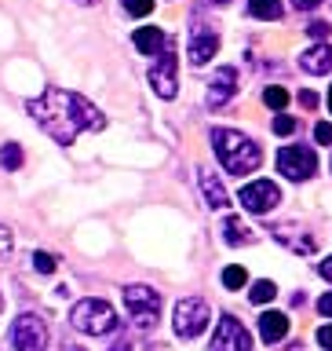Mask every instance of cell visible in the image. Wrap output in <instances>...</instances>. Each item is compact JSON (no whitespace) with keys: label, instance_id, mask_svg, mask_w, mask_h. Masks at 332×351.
Masks as SVG:
<instances>
[{"label":"cell","instance_id":"cell-35","mask_svg":"<svg viewBox=\"0 0 332 351\" xmlns=\"http://www.w3.org/2000/svg\"><path fill=\"white\" fill-rule=\"evenodd\" d=\"M110 351H131V344H128V340H117V344L110 348Z\"/></svg>","mask_w":332,"mask_h":351},{"label":"cell","instance_id":"cell-4","mask_svg":"<svg viewBox=\"0 0 332 351\" xmlns=\"http://www.w3.org/2000/svg\"><path fill=\"white\" fill-rule=\"evenodd\" d=\"M208 322H212V311H208V304L201 300V296H186V300L175 304V333H179L183 340L190 337H201Z\"/></svg>","mask_w":332,"mask_h":351},{"label":"cell","instance_id":"cell-37","mask_svg":"<svg viewBox=\"0 0 332 351\" xmlns=\"http://www.w3.org/2000/svg\"><path fill=\"white\" fill-rule=\"evenodd\" d=\"M77 4H95V0H77Z\"/></svg>","mask_w":332,"mask_h":351},{"label":"cell","instance_id":"cell-3","mask_svg":"<svg viewBox=\"0 0 332 351\" xmlns=\"http://www.w3.org/2000/svg\"><path fill=\"white\" fill-rule=\"evenodd\" d=\"M70 326L77 333H88V337H106L117 329V311L106 300H81L70 311Z\"/></svg>","mask_w":332,"mask_h":351},{"label":"cell","instance_id":"cell-30","mask_svg":"<svg viewBox=\"0 0 332 351\" xmlns=\"http://www.w3.org/2000/svg\"><path fill=\"white\" fill-rule=\"evenodd\" d=\"M318 344H322L325 351H332V326H322V329H318Z\"/></svg>","mask_w":332,"mask_h":351},{"label":"cell","instance_id":"cell-34","mask_svg":"<svg viewBox=\"0 0 332 351\" xmlns=\"http://www.w3.org/2000/svg\"><path fill=\"white\" fill-rule=\"evenodd\" d=\"M318 271H322V278H329V282H332V256L318 263Z\"/></svg>","mask_w":332,"mask_h":351},{"label":"cell","instance_id":"cell-16","mask_svg":"<svg viewBox=\"0 0 332 351\" xmlns=\"http://www.w3.org/2000/svg\"><path fill=\"white\" fill-rule=\"evenodd\" d=\"M285 333H289V315L267 311V315L259 318V337L267 340V344H278V340H285Z\"/></svg>","mask_w":332,"mask_h":351},{"label":"cell","instance_id":"cell-2","mask_svg":"<svg viewBox=\"0 0 332 351\" xmlns=\"http://www.w3.org/2000/svg\"><path fill=\"white\" fill-rule=\"evenodd\" d=\"M212 147H216V158L223 161V169L230 176H248L263 161V150L256 147V139L241 136L234 128H212Z\"/></svg>","mask_w":332,"mask_h":351},{"label":"cell","instance_id":"cell-29","mask_svg":"<svg viewBox=\"0 0 332 351\" xmlns=\"http://www.w3.org/2000/svg\"><path fill=\"white\" fill-rule=\"evenodd\" d=\"M8 252H11V230H8L4 223H0V260H4Z\"/></svg>","mask_w":332,"mask_h":351},{"label":"cell","instance_id":"cell-26","mask_svg":"<svg viewBox=\"0 0 332 351\" xmlns=\"http://www.w3.org/2000/svg\"><path fill=\"white\" fill-rule=\"evenodd\" d=\"M314 139L322 143V147H332V125H329V121H318V125H314Z\"/></svg>","mask_w":332,"mask_h":351},{"label":"cell","instance_id":"cell-25","mask_svg":"<svg viewBox=\"0 0 332 351\" xmlns=\"http://www.w3.org/2000/svg\"><path fill=\"white\" fill-rule=\"evenodd\" d=\"M33 267H37L40 274H51L55 271V256L51 252H33Z\"/></svg>","mask_w":332,"mask_h":351},{"label":"cell","instance_id":"cell-9","mask_svg":"<svg viewBox=\"0 0 332 351\" xmlns=\"http://www.w3.org/2000/svg\"><path fill=\"white\" fill-rule=\"evenodd\" d=\"M175 66H179V59H175V44H168L150 66V84L161 99H175V88H179L175 84Z\"/></svg>","mask_w":332,"mask_h":351},{"label":"cell","instance_id":"cell-14","mask_svg":"<svg viewBox=\"0 0 332 351\" xmlns=\"http://www.w3.org/2000/svg\"><path fill=\"white\" fill-rule=\"evenodd\" d=\"M131 40H136V48H139L142 55H150V59H157V55L172 44V40H168V33H164V29H153V26L136 29V37H131Z\"/></svg>","mask_w":332,"mask_h":351},{"label":"cell","instance_id":"cell-23","mask_svg":"<svg viewBox=\"0 0 332 351\" xmlns=\"http://www.w3.org/2000/svg\"><path fill=\"white\" fill-rule=\"evenodd\" d=\"M263 103L270 110H285L289 106V92H285V88H267V92H263Z\"/></svg>","mask_w":332,"mask_h":351},{"label":"cell","instance_id":"cell-8","mask_svg":"<svg viewBox=\"0 0 332 351\" xmlns=\"http://www.w3.org/2000/svg\"><path fill=\"white\" fill-rule=\"evenodd\" d=\"M208 351H252V333L238 322L234 315H223L212 333V344Z\"/></svg>","mask_w":332,"mask_h":351},{"label":"cell","instance_id":"cell-39","mask_svg":"<svg viewBox=\"0 0 332 351\" xmlns=\"http://www.w3.org/2000/svg\"><path fill=\"white\" fill-rule=\"evenodd\" d=\"M212 4H230V0H212Z\"/></svg>","mask_w":332,"mask_h":351},{"label":"cell","instance_id":"cell-6","mask_svg":"<svg viewBox=\"0 0 332 351\" xmlns=\"http://www.w3.org/2000/svg\"><path fill=\"white\" fill-rule=\"evenodd\" d=\"M125 307H128L131 322L146 329L153 318H157V311H161V293L150 289V285H128L125 289Z\"/></svg>","mask_w":332,"mask_h":351},{"label":"cell","instance_id":"cell-5","mask_svg":"<svg viewBox=\"0 0 332 351\" xmlns=\"http://www.w3.org/2000/svg\"><path fill=\"white\" fill-rule=\"evenodd\" d=\"M11 344H15V351H44L48 348V322L33 311L18 315L11 322Z\"/></svg>","mask_w":332,"mask_h":351},{"label":"cell","instance_id":"cell-38","mask_svg":"<svg viewBox=\"0 0 332 351\" xmlns=\"http://www.w3.org/2000/svg\"><path fill=\"white\" fill-rule=\"evenodd\" d=\"M329 110H332V88H329Z\"/></svg>","mask_w":332,"mask_h":351},{"label":"cell","instance_id":"cell-10","mask_svg":"<svg viewBox=\"0 0 332 351\" xmlns=\"http://www.w3.org/2000/svg\"><path fill=\"white\" fill-rule=\"evenodd\" d=\"M278 202H281V191H278L270 180H256V183H245V186H241V205H245L248 213H256V216L270 213Z\"/></svg>","mask_w":332,"mask_h":351},{"label":"cell","instance_id":"cell-17","mask_svg":"<svg viewBox=\"0 0 332 351\" xmlns=\"http://www.w3.org/2000/svg\"><path fill=\"white\" fill-rule=\"evenodd\" d=\"M201 194L212 208L227 205V191H223V183H219V176H212V172H201Z\"/></svg>","mask_w":332,"mask_h":351},{"label":"cell","instance_id":"cell-40","mask_svg":"<svg viewBox=\"0 0 332 351\" xmlns=\"http://www.w3.org/2000/svg\"><path fill=\"white\" fill-rule=\"evenodd\" d=\"M0 307H4V296H0Z\"/></svg>","mask_w":332,"mask_h":351},{"label":"cell","instance_id":"cell-20","mask_svg":"<svg viewBox=\"0 0 332 351\" xmlns=\"http://www.w3.org/2000/svg\"><path fill=\"white\" fill-rule=\"evenodd\" d=\"M22 161H26V154H22L18 143H4V150H0V165L15 172V169H22Z\"/></svg>","mask_w":332,"mask_h":351},{"label":"cell","instance_id":"cell-13","mask_svg":"<svg viewBox=\"0 0 332 351\" xmlns=\"http://www.w3.org/2000/svg\"><path fill=\"white\" fill-rule=\"evenodd\" d=\"M270 234L281 241V245H289L292 252H303V256H311V252L318 249V241L311 234H303V230H296L289 223H278V227H270Z\"/></svg>","mask_w":332,"mask_h":351},{"label":"cell","instance_id":"cell-27","mask_svg":"<svg viewBox=\"0 0 332 351\" xmlns=\"http://www.w3.org/2000/svg\"><path fill=\"white\" fill-rule=\"evenodd\" d=\"M274 132H278V136H292V132H296V117L281 114L278 121H274Z\"/></svg>","mask_w":332,"mask_h":351},{"label":"cell","instance_id":"cell-19","mask_svg":"<svg viewBox=\"0 0 332 351\" xmlns=\"http://www.w3.org/2000/svg\"><path fill=\"white\" fill-rule=\"evenodd\" d=\"M223 238H227V245H248V241H256V234H252L238 216H230L223 223Z\"/></svg>","mask_w":332,"mask_h":351},{"label":"cell","instance_id":"cell-12","mask_svg":"<svg viewBox=\"0 0 332 351\" xmlns=\"http://www.w3.org/2000/svg\"><path fill=\"white\" fill-rule=\"evenodd\" d=\"M234 92H238V70L234 66H223V70H216L212 84H208V106L212 110L227 106L230 99H234Z\"/></svg>","mask_w":332,"mask_h":351},{"label":"cell","instance_id":"cell-28","mask_svg":"<svg viewBox=\"0 0 332 351\" xmlns=\"http://www.w3.org/2000/svg\"><path fill=\"white\" fill-rule=\"evenodd\" d=\"M307 33H311L314 40H325L329 33H332V26H329V22H311V26H307Z\"/></svg>","mask_w":332,"mask_h":351},{"label":"cell","instance_id":"cell-33","mask_svg":"<svg viewBox=\"0 0 332 351\" xmlns=\"http://www.w3.org/2000/svg\"><path fill=\"white\" fill-rule=\"evenodd\" d=\"M300 103H303L307 110H314V106H318V95H314V92H300Z\"/></svg>","mask_w":332,"mask_h":351},{"label":"cell","instance_id":"cell-11","mask_svg":"<svg viewBox=\"0 0 332 351\" xmlns=\"http://www.w3.org/2000/svg\"><path fill=\"white\" fill-rule=\"evenodd\" d=\"M216 51H219V33L208 29V26H194L190 44H186V55H190V62H194V66H205Z\"/></svg>","mask_w":332,"mask_h":351},{"label":"cell","instance_id":"cell-15","mask_svg":"<svg viewBox=\"0 0 332 351\" xmlns=\"http://www.w3.org/2000/svg\"><path fill=\"white\" fill-rule=\"evenodd\" d=\"M300 66L307 73H329L332 70V44H314V48H307L303 55H300Z\"/></svg>","mask_w":332,"mask_h":351},{"label":"cell","instance_id":"cell-31","mask_svg":"<svg viewBox=\"0 0 332 351\" xmlns=\"http://www.w3.org/2000/svg\"><path fill=\"white\" fill-rule=\"evenodd\" d=\"M318 311H322V315H329V318H332V293H325L322 300H318Z\"/></svg>","mask_w":332,"mask_h":351},{"label":"cell","instance_id":"cell-18","mask_svg":"<svg viewBox=\"0 0 332 351\" xmlns=\"http://www.w3.org/2000/svg\"><path fill=\"white\" fill-rule=\"evenodd\" d=\"M248 15L263 19V22H278L285 15V8H281V0H248Z\"/></svg>","mask_w":332,"mask_h":351},{"label":"cell","instance_id":"cell-22","mask_svg":"<svg viewBox=\"0 0 332 351\" xmlns=\"http://www.w3.org/2000/svg\"><path fill=\"white\" fill-rule=\"evenodd\" d=\"M223 285H227V289H241V285H248L245 267H238V263H234V267H227L223 271Z\"/></svg>","mask_w":332,"mask_h":351},{"label":"cell","instance_id":"cell-32","mask_svg":"<svg viewBox=\"0 0 332 351\" xmlns=\"http://www.w3.org/2000/svg\"><path fill=\"white\" fill-rule=\"evenodd\" d=\"M318 4H322V0H292L296 11H311V8H318Z\"/></svg>","mask_w":332,"mask_h":351},{"label":"cell","instance_id":"cell-24","mask_svg":"<svg viewBox=\"0 0 332 351\" xmlns=\"http://www.w3.org/2000/svg\"><path fill=\"white\" fill-rule=\"evenodd\" d=\"M125 11H128V15H136V19H142V15H150V11H153V0H125Z\"/></svg>","mask_w":332,"mask_h":351},{"label":"cell","instance_id":"cell-36","mask_svg":"<svg viewBox=\"0 0 332 351\" xmlns=\"http://www.w3.org/2000/svg\"><path fill=\"white\" fill-rule=\"evenodd\" d=\"M62 351H84V348H77V344H66V340H62Z\"/></svg>","mask_w":332,"mask_h":351},{"label":"cell","instance_id":"cell-1","mask_svg":"<svg viewBox=\"0 0 332 351\" xmlns=\"http://www.w3.org/2000/svg\"><path fill=\"white\" fill-rule=\"evenodd\" d=\"M26 110L59 147H70L81 132H103L106 128V117L99 114V106L88 103L77 92H66V88H48L44 95L29 99Z\"/></svg>","mask_w":332,"mask_h":351},{"label":"cell","instance_id":"cell-7","mask_svg":"<svg viewBox=\"0 0 332 351\" xmlns=\"http://www.w3.org/2000/svg\"><path fill=\"white\" fill-rule=\"evenodd\" d=\"M278 172L285 176V180H311V176L318 172V154L311 147H281L278 154Z\"/></svg>","mask_w":332,"mask_h":351},{"label":"cell","instance_id":"cell-21","mask_svg":"<svg viewBox=\"0 0 332 351\" xmlns=\"http://www.w3.org/2000/svg\"><path fill=\"white\" fill-rule=\"evenodd\" d=\"M252 304H270L274 300V296H278V285H274V282H267V278H263V282H252Z\"/></svg>","mask_w":332,"mask_h":351}]
</instances>
